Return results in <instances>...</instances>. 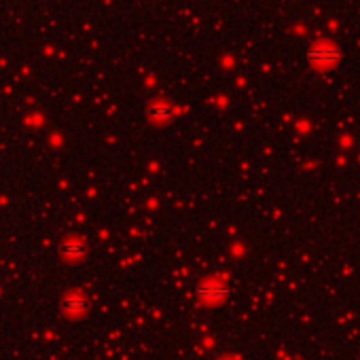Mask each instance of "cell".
<instances>
[{
	"label": "cell",
	"mask_w": 360,
	"mask_h": 360,
	"mask_svg": "<svg viewBox=\"0 0 360 360\" xmlns=\"http://www.w3.org/2000/svg\"><path fill=\"white\" fill-rule=\"evenodd\" d=\"M309 60L312 62H322V64H333L341 58L337 47H330V45H316L309 49Z\"/></svg>",
	"instance_id": "1"
},
{
	"label": "cell",
	"mask_w": 360,
	"mask_h": 360,
	"mask_svg": "<svg viewBox=\"0 0 360 360\" xmlns=\"http://www.w3.org/2000/svg\"><path fill=\"white\" fill-rule=\"evenodd\" d=\"M225 295H227V291H225V286H221V284H206V286L199 288V296L206 301H218V299H223Z\"/></svg>",
	"instance_id": "2"
},
{
	"label": "cell",
	"mask_w": 360,
	"mask_h": 360,
	"mask_svg": "<svg viewBox=\"0 0 360 360\" xmlns=\"http://www.w3.org/2000/svg\"><path fill=\"white\" fill-rule=\"evenodd\" d=\"M83 252H85V244L79 242V239H70V242H66V246H64V254H66V257L76 259V257H81Z\"/></svg>",
	"instance_id": "3"
},
{
	"label": "cell",
	"mask_w": 360,
	"mask_h": 360,
	"mask_svg": "<svg viewBox=\"0 0 360 360\" xmlns=\"http://www.w3.org/2000/svg\"><path fill=\"white\" fill-rule=\"evenodd\" d=\"M68 305H72V307H68V309H72V312H76V309H83V307H85V301L81 299V296H72V299L68 301Z\"/></svg>",
	"instance_id": "5"
},
{
	"label": "cell",
	"mask_w": 360,
	"mask_h": 360,
	"mask_svg": "<svg viewBox=\"0 0 360 360\" xmlns=\"http://www.w3.org/2000/svg\"><path fill=\"white\" fill-rule=\"evenodd\" d=\"M169 115H172L169 106H165V104H155L153 106V119H157V121H164V119H167Z\"/></svg>",
	"instance_id": "4"
}]
</instances>
